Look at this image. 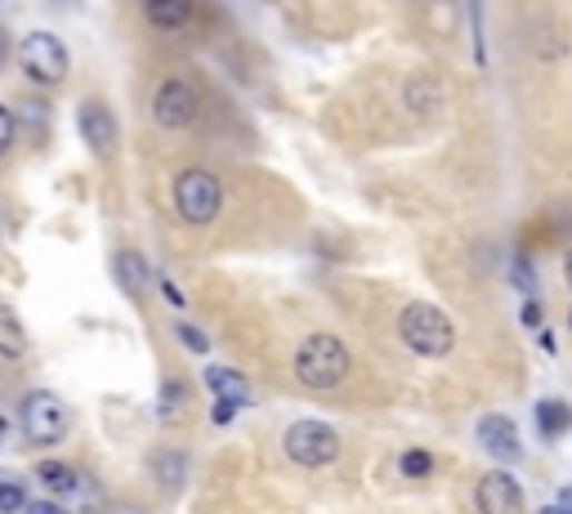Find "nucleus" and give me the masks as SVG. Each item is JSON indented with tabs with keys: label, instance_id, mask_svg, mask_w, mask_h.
<instances>
[{
	"label": "nucleus",
	"instance_id": "1",
	"mask_svg": "<svg viewBox=\"0 0 572 514\" xmlns=\"http://www.w3.org/2000/svg\"><path fill=\"white\" fill-rule=\"evenodd\" d=\"M349 367H354V358H349V349H345L341 336H327L323 332V336H309L296 349V376L309 389H336V385H345Z\"/></svg>",
	"mask_w": 572,
	"mask_h": 514
},
{
	"label": "nucleus",
	"instance_id": "2",
	"mask_svg": "<svg viewBox=\"0 0 572 514\" xmlns=\"http://www.w3.org/2000/svg\"><path fill=\"white\" fill-rule=\"evenodd\" d=\"M398 336H403V345H407L412 354H421V358H447V354L456 349V327H452L447 314L434 309V305H407V309L398 314Z\"/></svg>",
	"mask_w": 572,
	"mask_h": 514
},
{
	"label": "nucleus",
	"instance_id": "3",
	"mask_svg": "<svg viewBox=\"0 0 572 514\" xmlns=\"http://www.w3.org/2000/svg\"><path fill=\"white\" fill-rule=\"evenodd\" d=\"M23 434H28V443H37V447H55V443H63L68 438V429H72V412H68V403L59 398V394H50V389H32L28 398H23Z\"/></svg>",
	"mask_w": 572,
	"mask_h": 514
},
{
	"label": "nucleus",
	"instance_id": "4",
	"mask_svg": "<svg viewBox=\"0 0 572 514\" xmlns=\"http://www.w3.org/2000/svg\"><path fill=\"white\" fill-rule=\"evenodd\" d=\"M175 210H179V219H188V224H210L219 210H224V184L210 175V170H201V166H193V170H184L179 179H175Z\"/></svg>",
	"mask_w": 572,
	"mask_h": 514
},
{
	"label": "nucleus",
	"instance_id": "5",
	"mask_svg": "<svg viewBox=\"0 0 572 514\" xmlns=\"http://www.w3.org/2000/svg\"><path fill=\"white\" fill-rule=\"evenodd\" d=\"M282 447H286V456H292L296 465L323 469V465H332L341 456V434L327 421H296L292 429H286Z\"/></svg>",
	"mask_w": 572,
	"mask_h": 514
},
{
	"label": "nucleus",
	"instance_id": "6",
	"mask_svg": "<svg viewBox=\"0 0 572 514\" xmlns=\"http://www.w3.org/2000/svg\"><path fill=\"white\" fill-rule=\"evenodd\" d=\"M68 46L55 32H32L19 41V68L37 81V86H59L68 77Z\"/></svg>",
	"mask_w": 572,
	"mask_h": 514
},
{
	"label": "nucleus",
	"instance_id": "7",
	"mask_svg": "<svg viewBox=\"0 0 572 514\" xmlns=\"http://www.w3.org/2000/svg\"><path fill=\"white\" fill-rule=\"evenodd\" d=\"M197 108H201L197 86H193V81H184V77L161 81V86H157V95H152V117H157V126H161V130H188V126L197 121Z\"/></svg>",
	"mask_w": 572,
	"mask_h": 514
},
{
	"label": "nucleus",
	"instance_id": "8",
	"mask_svg": "<svg viewBox=\"0 0 572 514\" xmlns=\"http://www.w3.org/2000/svg\"><path fill=\"white\" fill-rule=\"evenodd\" d=\"M77 126H81V139H86V148L95 157H112V148H117V121H112V112L99 99H86L77 108Z\"/></svg>",
	"mask_w": 572,
	"mask_h": 514
},
{
	"label": "nucleus",
	"instance_id": "9",
	"mask_svg": "<svg viewBox=\"0 0 572 514\" xmlns=\"http://www.w3.org/2000/svg\"><path fill=\"white\" fill-rule=\"evenodd\" d=\"M479 443H483V452L487 456H496L501 465H514L519 456H523V443H519V429H514V421L510 416H501V412H487L483 421H479Z\"/></svg>",
	"mask_w": 572,
	"mask_h": 514
},
{
	"label": "nucleus",
	"instance_id": "10",
	"mask_svg": "<svg viewBox=\"0 0 572 514\" xmlns=\"http://www.w3.org/2000/svg\"><path fill=\"white\" fill-rule=\"evenodd\" d=\"M479 510L483 514H523V487L514 474L492 469L479 478Z\"/></svg>",
	"mask_w": 572,
	"mask_h": 514
},
{
	"label": "nucleus",
	"instance_id": "11",
	"mask_svg": "<svg viewBox=\"0 0 572 514\" xmlns=\"http://www.w3.org/2000/svg\"><path fill=\"white\" fill-rule=\"evenodd\" d=\"M193 14V0H144V19L157 32H179Z\"/></svg>",
	"mask_w": 572,
	"mask_h": 514
},
{
	"label": "nucleus",
	"instance_id": "12",
	"mask_svg": "<svg viewBox=\"0 0 572 514\" xmlns=\"http://www.w3.org/2000/svg\"><path fill=\"white\" fill-rule=\"evenodd\" d=\"M117 278H121V291L130 296V300H139L144 291H148V260L139 250H117Z\"/></svg>",
	"mask_w": 572,
	"mask_h": 514
},
{
	"label": "nucleus",
	"instance_id": "13",
	"mask_svg": "<svg viewBox=\"0 0 572 514\" xmlns=\"http://www.w3.org/2000/svg\"><path fill=\"white\" fill-rule=\"evenodd\" d=\"M206 385H210L215 398H228V403H241V407L250 403V380L233 367H206Z\"/></svg>",
	"mask_w": 572,
	"mask_h": 514
},
{
	"label": "nucleus",
	"instance_id": "14",
	"mask_svg": "<svg viewBox=\"0 0 572 514\" xmlns=\"http://www.w3.org/2000/svg\"><path fill=\"white\" fill-rule=\"evenodd\" d=\"M403 95H407V108H412L416 117H434V112L443 108V90H438V81H430V77H412Z\"/></svg>",
	"mask_w": 572,
	"mask_h": 514
},
{
	"label": "nucleus",
	"instance_id": "15",
	"mask_svg": "<svg viewBox=\"0 0 572 514\" xmlns=\"http://www.w3.org/2000/svg\"><path fill=\"white\" fill-rule=\"evenodd\" d=\"M23 354H28V332H23L19 314L14 309H0V358L19 363Z\"/></svg>",
	"mask_w": 572,
	"mask_h": 514
},
{
	"label": "nucleus",
	"instance_id": "16",
	"mask_svg": "<svg viewBox=\"0 0 572 514\" xmlns=\"http://www.w3.org/2000/svg\"><path fill=\"white\" fill-rule=\"evenodd\" d=\"M536 425H541V434L545 438H559V434H568L572 429V407L568 403H536Z\"/></svg>",
	"mask_w": 572,
	"mask_h": 514
},
{
	"label": "nucleus",
	"instance_id": "17",
	"mask_svg": "<svg viewBox=\"0 0 572 514\" xmlns=\"http://www.w3.org/2000/svg\"><path fill=\"white\" fill-rule=\"evenodd\" d=\"M152 469H157V478H161L166 492H179V483H184V474H188V461H184V452H157Z\"/></svg>",
	"mask_w": 572,
	"mask_h": 514
},
{
	"label": "nucleus",
	"instance_id": "18",
	"mask_svg": "<svg viewBox=\"0 0 572 514\" xmlns=\"http://www.w3.org/2000/svg\"><path fill=\"white\" fill-rule=\"evenodd\" d=\"M184 407H188V389H184V380H166V385H161V398H157V421H161V425H170Z\"/></svg>",
	"mask_w": 572,
	"mask_h": 514
},
{
	"label": "nucleus",
	"instance_id": "19",
	"mask_svg": "<svg viewBox=\"0 0 572 514\" xmlns=\"http://www.w3.org/2000/svg\"><path fill=\"white\" fill-rule=\"evenodd\" d=\"M41 483H46L50 492H59V496H72V492H77V474H72L68 465H59V461H46V465H41Z\"/></svg>",
	"mask_w": 572,
	"mask_h": 514
},
{
	"label": "nucleus",
	"instance_id": "20",
	"mask_svg": "<svg viewBox=\"0 0 572 514\" xmlns=\"http://www.w3.org/2000/svg\"><path fill=\"white\" fill-rule=\"evenodd\" d=\"M23 510H28V492H23V483L0 478V514H23Z\"/></svg>",
	"mask_w": 572,
	"mask_h": 514
},
{
	"label": "nucleus",
	"instance_id": "21",
	"mask_svg": "<svg viewBox=\"0 0 572 514\" xmlns=\"http://www.w3.org/2000/svg\"><path fill=\"white\" fill-rule=\"evenodd\" d=\"M398 465H403V474H407V478H425V474L434 469V456H430L425 447H412V452H403V461H398Z\"/></svg>",
	"mask_w": 572,
	"mask_h": 514
},
{
	"label": "nucleus",
	"instance_id": "22",
	"mask_svg": "<svg viewBox=\"0 0 572 514\" xmlns=\"http://www.w3.org/2000/svg\"><path fill=\"white\" fill-rule=\"evenodd\" d=\"M14 139H19V117H14L6 103H0V157H10Z\"/></svg>",
	"mask_w": 572,
	"mask_h": 514
},
{
	"label": "nucleus",
	"instance_id": "23",
	"mask_svg": "<svg viewBox=\"0 0 572 514\" xmlns=\"http://www.w3.org/2000/svg\"><path fill=\"white\" fill-rule=\"evenodd\" d=\"M175 336L188 345V354H206V349H210V345H206V336H201L193 323H175Z\"/></svg>",
	"mask_w": 572,
	"mask_h": 514
},
{
	"label": "nucleus",
	"instance_id": "24",
	"mask_svg": "<svg viewBox=\"0 0 572 514\" xmlns=\"http://www.w3.org/2000/svg\"><path fill=\"white\" fill-rule=\"evenodd\" d=\"M237 407H241V403H228V398H215V407H210V425H233V416H237Z\"/></svg>",
	"mask_w": 572,
	"mask_h": 514
},
{
	"label": "nucleus",
	"instance_id": "25",
	"mask_svg": "<svg viewBox=\"0 0 572 514\" xmlns=\"http://www.w3.org/2000/svg\"><path fill=\"white\" fill-rule=\"evenodd\" d=\"M161 296H166V300H170L175 309H184V305H188V300H184V291H179V287H175L170 278H161Z\"/></svg>",
	"mask_w": 572,
	"mask_h": 514
},
{
	"label": "nucleus",
	"instance_id": "26",
	"mask_svg": "<svg viewBox=\"0 0 572 514\" xmlns=\"http://www.w3.org/2000/svg\"><path fill=\"white\" fill-rule=\"evenodd\" d=\"M23 514H63V505H55V501H28Z\"/></svg>",
	"mask_w": 572,
	"mask_h": 514
},
{
	"label": "nucleus",
	"instance_id": "27",
	"mask_svg": "<svg viewBox=\"0 0 572 514\" xmlns=\"http://www.w3.org/2000/svg\"><path fill=\"white\" fill-rule=\"evenodd\" d=\"M514 287L532 291V269H527V265H514Z\"/></svg>",
	"mask_w": 572,
	"mask_h": 514
},
{
	"label": "nucleus",
	"instance_id": "28",
	"mask_svg": "<svg viewBox=\"0 0 572 514\" xmlns=\"http://www.w3.org/2000/svg\"><path fill=\"white\" fill-rule=\"evenodd\" d=\"M523 323H527V327H536V323H541V305H536V300H527V309H523Z\"/></svg>",
	"mask_w": 572,
	"mask_h": 514
},
{
	"label": "nucleus",
	"instance_id": "29",
	"mask_svg": "<svg viewBox=\"0 0 572 514\" xmlns=\"http://www.w3.org/2000/svg\"><path fill=\"white\" fill-rule=\"evenodd\" d=\"M541 514H572V505H563V501H559V505H545Z\"/></svg>",
	"mask_w": 572,
	"mask_h": 514
},
{
	"label": "nucleus",
	"instance_id": "30",
	"mask_svg": "<svg viewBox=\"0 0 572 514\" xmlns=\"http://www.w3.org/2000/svg\"><path fill=\"white\" fill-rule=\"evenodd\" d=\"M563 278H568V287H572V250H568V260H563Z\"/></svg>",
	"mask_w": 572,
	"mask_h": 514
},
{
	"label": "nucleus",
	"instance_id": "31",
	"mask_svg": "<svg viewBox=\"0 0 572 514\" xmlns=\"http://www.w3.org/2000/svg\"><path fill=\"white\" fill-rule=\"evenodd\" d=\"M559 501H563V505H572V487H563V492H559Z\"/></svg>",
	"mask_w": 572,
	"mask_h": 514
},
{
	"label": "nucleus",
	"instance_id": "32",
	"mask_svg": "<svg viewBox=\"0 0 572 514\" xmlns=\"http://www.w3.org/2000/svg\"><path fill=\"white\" fill-rule=\"evenodd\" d=\"M6 429H10V425H6V421H0V438H6Z\"/></svg>",
	"mask_w": 572,
	"mask_h": 514
},
{
	"label": "nucleus",
	"instance_id": "33",
	"mask_svg": "<svg viewBox=\"0 0 572 514\" xmlns=\"http://www.w3.org/2000/svg\"><path fill=\"white\" fill-rule=\"evenodd\" d=\"M568 323H572V314H568Z\"/></svg>",
	"mask_w": 572,
	"mask_h": 514
}]
</instances>
